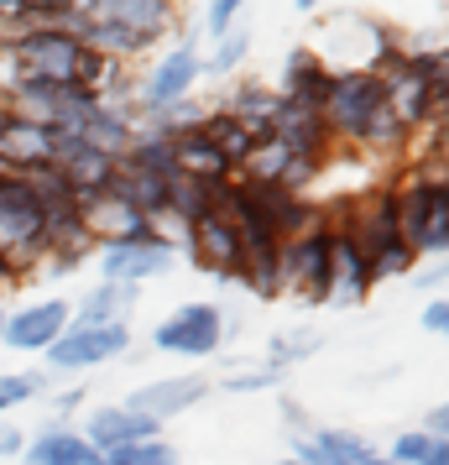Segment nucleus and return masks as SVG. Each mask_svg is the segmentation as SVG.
Returning a JSON list of instances; mask_svg holds the SVG:
<instances>
[{
	"mask_svg": "<svg viewBox=\"0 0 449 465\" xmlns=\"http://www.w3.org/2000/svg\"><path fill=\"white\" fill-rule=\"evenodd\" d=\"M376 74L386 89V110L403 121V131L424 136L444 126V47H392Z\"/></svg>",
	"mask_w": 449,
	"mask_h": 465,
	"instance_id": "f257e3e1",
	"label": "nucleus"
},
{
	"mask_svg": "<svg viewBox=\"0 0 449 465\" xmlns=\"http://www.w3.org/2000/svg\"><path fill=\"white\" fill-rule=\"evenodd\" d=\"M397 225H403L407 252L418 262H444L449 252V193H444V163H413L392 183Z\"/></svg>",
	"mask_w": 449,
	"mask_h": 465,
	"instance_id": "f03ea898",
	"label": "nucleus"
},
{
	"mask_svg": "<svg viewBox=\"0 0 449 465\" xmlns=\"http://www.w3.org/2000/svg\"><path fill=\"white\" fill-rule=\"evenodd\" d=\"M329 220H335V225H340V231L366 252V262H371L376 282H382V277H407L413 267H418V256L407 252V241H403V225H397L392 183H382V189H366V193H356V199H345V214H329Z\"/></svg>",
	"mask_w": 449,
	"mask_h": 465,
	"instance_id": "7ed1b4c3",
	"label": "nucleus"
},
{
	"mask_svg": "<svg viewBox=\"0 0 449 465\" xmlns=\"http://www.w3.org/2000/svg\"><path fill=\"white\" fill-rule=\"evenodd\" d=\"M382 110H386V89H382V74L376 68H335L329 74L319 115H324V126H329V136H335L340 152H361V142L371 136Z\"/></svg>",
	"mask_w": 449,
	"mask_h": 465,
	"instance_id": "20e7f679",
	"label": "nucleus"
},
{
	"mask_svg": "<svg viewBox=\"0 0 449 465\" xmlns=\"http://www.w3.org/2000/svg\"><path fill=\"white\" fill-rule=\"evenodd\" d=\"M0 252L22 267V277L47 256V204L32 189V178L0 173Z\"/></svg>",
	"mask_w": 449,
	"mask_h": 465,
	"instance_id": "39448f33",
	"label": "nucleus"
},
{
	"mask_svg": "<svg viewBox=\"0 0 449 465\" xmlns=\"http://www.w3.org/2000/svg\"><path fill=\"white\" fill-rule=\"evenodd\" d=\"M282 293L303 303H335V252H329V220L314 231L282 241Z\"/></svg>",
	"mask_w": 449,
	"mask_h": 465,
	"instance_id": "423d86ee",
	"label": "nucleus"
},
{
	"mask_svg": "<svg viewBox=\"0 0 449 465\" xmlns=\"http://www.w3.org/2000/svg\"><path fill=\"white\" fill-rule=\"evenodd\" d=\"M131 351V324H84L73 319L63 335L43 351L47 361V377H73V371H94V366H110Z\"/></svg>",
	"mask_w": 449,
	"mask_h": 465,
	"instance_id": "0eeeda50",
	"label": "nucleus"
},
{
	"mask_svg": "<svg viewBox=\"0 0 449 465\" xmlns=\"http://www.w3.org/2000/svg\"><path fill=\"white\" fill-rule=\"evenodd\" d=\"M199 79H204V53H199L193 37H178V43L142 74V84H136V115H157V110L193 100Z\"/></svg>",
	"mask_w": 449,
	"mask_h": 465,
	"instance_id": "6e6552de",
	"label": "nucleus"
},
{
	"mask_svg": "<svg viewBox=\"0 0 449 465\" xmlns=\"http://www.w3.org/2000/svg\"><path fill=\"white\" fill-rule=\"evenodd\" d=\"M225 330H230V319H225L220 303H183V309H172V314L151 330V345H157L162 356L204 361L225 345Z\"/></svg>",
	"mask_w": 449,
	"mask_h": 465,
	"instance_id": "1a4fd4ad",
	"label": "nucleus"
},
{
	"mask_svg": "<svg viewBox=\"0 0 449 465\" xmlns=\"http://www.w3.org/2000/svg\"><path fill=\"white\" fill-rule=\"evenodd\" d=\"M183 246H189L193 262H199L210 277H220V282H236V277H240L246 241H240V231L220 210L204 214V220H193L189 231H183Z\"/></svg>",
	"mask_w": 449,
	"mask_h": 465,
	"instance_id": "9d476101",
	"label": "nucleus"
},
{
	"mask_svg": "<svg viewBox=\"0 0 449 465\" xmlns=\"http://www.w3.org/2000/svg\"><path fill=\"white\" fill-rule=\"evenodd\" d=\"M178 267V241L172 235H157V241H136V246H105L100 252V282H126V288H142V282H157Z\"/></svg>",
	"mask_w": 449,
	"mask_h": 465,
	"instance_id": "9b49d317",
	"label": "nucleus"
},
{
	"mask_svg": "<svg viewBox=\"0 0 449 465\" xmlns=\"http://www.w3.org/2000/svg\"><path fill=\"white\" fill-rule=\"evenodd\" d=\"M68 324H73V303H68V298H32V303H22V309L5 314V351L43 356Z\"/></svg>",
	"mask_w": 449,
	"mask_h": 465,
	"instance_id": "f8f14e48",
	"label": "nucleus"
},
{
	"mask_svg": "<svg viewBox=\"0 0 449 465\" xmlns=\"http://www.w3.org/2000/svg\"><path fill=\"white\" fill-rule=\"evenodd\" d=\"M267 142L298 152V157H314V163H329V157L340 152L319 110H314V105H293V100H278L272 121H267Z\"/></svg>",
	"mask_w": 449,
	"mask_h": 465,
	"instance_id": "ddd939ff",
	"label": "nucleus"
},
{
	"mask_svg": "<svg viewBox=\"0 0 449 465\" xmlns=\"http://www.w3.org/2000/svg\"><path fill=\"white\" fill-rule=\"evenodd\" d=\"M58 136L63 131L11 115L5 121V136H0V173L5 178H37V173H47L53 168V152H58Z\"/></svg>",
	"mask_w": 449,
	"mask_h": 465,
	"instance_id": "4468645a",
	"label": "nucleus"
},
{
	"mask_svg": "<svg viewBox=\"0 0 449 465\" xmlns=\"http://www.w3.org/2000/svg\"><path fill=\"white\" fill-rule=\"evenodd\" d=\"M84 225H89L94 252H105V246H136V241H157V235H168L162 225H151L147 214H136L126 199H115V193L84 204Z\"/></svg>",
	"mask_w": 449,
	"mask_h": 465,
	"instance_id": "2eb2a0df",
	"label": "nucleus"
},
{
	"mask_svg": "<svg viewBox=\"0 0 449 465\" xmlns=\"http://www.w3.org/2000/svg\"><path fill=\"white\" fill-rule=\"evenodd\" d=\"M204 398H210V381L204 377H151V381H142V387H131L126 408L142 413V419H151V423H168V419H178V413L199 408Z\"/></svg>",
	"mask_w": 449,
	"mask_h": 465,
	"instance_id": "dca6fc26",
	"label": "nucleus"
},
{
	"mask_svg": "<svg viewBox=\"0 0 449 465\" xmlns=\"http://www.w3.org/2000/svg\"><path fill=\"white\" fill-rule=\"evenodd\" d=\"M84 5L100 22L126 26L136 37H147V43H162L172 32H183V11L172 0H84Z\"/></svg>",
	"mask_w": 449,
	"mask_h": 465,
	"instance_id": "f3484780",
	"label": "nucleus"
},
{
	"mask_svg": "<svg viewBox=\"0 0 449 465\" xmlns=\"http://www.w3.org/2000/svg\"><path fill=\"white\" fill-rule=\"evenodd\" d=\"M79 434H84L100 455L110 450H126V444H142V440H157L162 434V423L142 419V413H131L126 402H105V408H89L84 423H79Z\"/></svg>",
	"mask_w": 449,
	"mask_h": 465,
	"instance_id": "a211bd4d",
	"label": "nucleus"
},
{
	"mask_svg": "<svg viewBox=\"0 0 449 465\" xmlns=\"http://www.w3.org/2000/svg\"><path fill=\"white\" fill-rule=\"evenodd\" d=\"M376 450L361 429H340V423H324V429H308L293 440V460L298 465H361L371 460Z\"/></svg>",
	"mask_w": 449,
	"mask_h": 465,
	"instance_id": "6ab92c4d",
	"label": "nucleus"
},
{
	"mask_svg": "<svg viewBox=\"0 0 449 465\" xmlns=\"http://www.w3.org/2000/svg\"><path fill=\"white\" fill-rule=\"evenodd\" d=\"M22 465H105V455L79 434V423L53 419L47 429H37L22 450Z\"/></svg>",
	"mask_w": 449,
	"mask_h": 465,
	"instance_id": "aec40b11",
	"label": "nucleus"
},
{
	"mask_svg": "<svg viewBox=\"0 0 449 465\" xmlns=\"http://www.w3.org/2000/svg\"><path fill=\"white\" fill-rule=\"evenodd\" d=\"M329 74H335V64L324 58L319 47H293V53L282 58V74H278V84H272V94H278V100H293V105L319 110L324 89H329Z\"/></svg>",
	"mask_w": 449,
	"mask_h": 465,
	"instance_id": "412c9836",
	"label": "nucleus"
},
{
	"mask_svg": "<svg viewBox=\"0 0 449 465\" xmlns=\"http://www.w3.org/2000/svg\"><path fill=\"white\" fill-rule=\"evenodd\" d=\"M329 252H335V303H361V298L376 288V272H371L366 252L335 225V220H329Z\"/></svg>",
	"mask_w": 449,
	"mask_h": 465,
	"instance_id": "4be33fe9",
	"label": "nucleus"
},
{
	"mask_svg": "<svg viewBox=\"0 0 449 465\" xmlns=\"http://www.w3.org/2000/svg\"><path fill=\"white\" fill-rule=\"evenodd\" d=\"M84 147H94V152H105V157H126L131 152V142H136V110H115V105H94L84 115V126L73 131Z\"/></svg>",
	"mask_w": 449,
	"mask_h": 465,
	"instance_id": "5701e85b",
	"label": "nucleus"
},
{
	"mask_svg": "<svg viewBox=\"0 0 449 465\" xmlns=\"http://www.w3.org/2000/svg\"><path fill=\"white\" fill-rule=\"evenodd\" d=\"M172 163H178V178H199V183H230V178H236V168H230L225 152L204 136V126L172 142Z\"/></svg>",
	"mask_w": 449,
	"mask_h": 465,
	"instance_id": "b1692460",
	"label": "nucleus"
},
{
	"mask_svg": "<svg viewBox=\"0 0 449 465\" xmlns=\"http://www.w3.org/2000/svg\"><path fill=\"white\" fill-rule=\"evenodd\" d=\"M136 298H142V288H126V282H100V288L79 293L73 319H84V324H131Z\"/></svg>",
	"mask_w": 449,
	"mask_h": 465,
	"instance_id": "393cba45",
	"label": "nucleus"
},
{
	"mask_svg": "<svg viewBox=\"0 0 449 465\" xmlns=\"http://www.w3.org/2000/svg\"><path fill=\"white\" fill-rule=\"evenodd\" d=\"M204 136H210L220 152H225V163H230L236 173H240V163H246V157L261 147V142H267L257 126H246V121H236V115H225L220 105H210V115H204Z\"/></svg>",
	"mask_w": 449,
	"mask_h": 465,
	"instance_id": "a878e982",
	"label": "nucleus"
},
{
	"mask_svg": "<svg viewBox=\"0 0 449 465\" xmlns=\"http://www.w3.org/2000/svg\"><path fill=\"white\" fill-rule=\"evenodd\" d=\"M220 110L236 115V121H246V126H257L261 136H267V121H272V110H278V94H272V84H261V79H240V84H230V94L220 100Z\"/></svg>",
	"mask_w": 449,
	"mask_h": 465,
	"instance_id": "bb28decb",
	"label": "nucleus"
},
{
	"mask_svg": "<svg viewBox=\"0 0 449 465\" xmlns=\"http://www.w3.org/2000/svg\"><path fill=\"white\" fill-rule=\"evenodd\" d=\"M246 293L257 298H282V246H261V252H246L236 277Z\"/></svg>",
	"mask_w": 449,
	"mask_h": 465,
	"instance_id": "cd10ccee",
	"label": "nucleus"
},
{
	"mask_svg": "<svg viewBox=\"0 0 449 465\" xmlns=\"http://www.w3.org/2000/svg\"><path fill=\"white\" fill-rule=\"evenodd\" d=\"M386 460H397V465H449V440H428L424 429H407V434L392 440Z\"/></svg>",
	"mask_w": 449,
	"mask_h": 465,
	"instance_id": "c85d7f7f",
	"label": "nucleus"
},
{
	"mask_svg": "<svg viewBox=\"0 0 449 465\" xmlns=\"http://www.w3.org/2000/svg\"><path fill=\"white\" fill-rule=\"evenodd\" d=\"M319 345H324L319 330H282V335H272V345H267V366L288 371V366H298L303 356H314Z\"/></svg>",
	"mask_w": 449,
	"mask_h": 465,
	"instance_id": "c756f323",
	"label": "nucleus"
},
{
	"mask_svg": "<svg viewBox=\"0 0 449 465\" xmlns=\"http://www.w3.org/2000/svg\"><path fill=\"white\" fill-rule=\"evenodd\" d=\"M246 58H251V32H246V26H236V32H225V37L210 47V58H204V74L225 79V74H236Z\"/></svg>",
	"mask_w": 449,
	"mask_h": 465,
	"instance_id": "7c9ffc66",
	"label": "nucleus"
},
{
	"mask_svg": "<svg viewBox=\"0 0 449 465\" xmlns=\"http://www.w3.org/2000/svg\"><path fill=\"white\" fill-rule=\"evenodd\" d=\"M47 371H0V419L11 413V408H22V402L43 398L47 392Z\"/></svg>",
	"mask_w": 449,
	"mask_h": 465,
	"instance_id": "2f4dec72",
	"label": "nucleus"
},
{
	"mask_svg": "<svg viewBox=\"0 0 449 465\" xmlns=\"http://www.w3.org/2000/svg\"><path fill=\"white\" fill-rule=\"evenodd\" d=\"M105 465H178V450H172L162 434L157 440H142V444H126V450H110Z\"/></svg>",
	"mask_w": 449,
	"mask_h": 465,
	"instance_id": "473e14b6",
	"label": "nucleus"
},
{
	"mask_svg": "<svg viewBox=\"0 0 449 465\" xmlns=\"http://www.w3.org/2000/svg\"><path fill=\"white\" fill-rule=\"evenodd\" d=\"M282 377H288V371H278V366H251V371H236V377H225L220 387H225V392H278Z\"/></svg>",
	"mask_w": 449,
	"mask_h": 465,
	"instance_id": "72a5a7b5",
	"label": "nucleus"
},
{
	"mask_svg": "<svg viewBox=\"0 0 449 465\" xmlns=\"http://www.w3.org/2000/svg\"><path fill=\"white\" fill-rule=\"evenodd\" d=\"M240 22V0H210V11H204V32H210V43H220L225 32H236Z\"/></svg>",
	"mask_w": 449,
	"mask_h": 465,
	"instance_id": "f704fd0d",
	"label": "nucleus"
},
{
	"mask_svg": "<svg viewBox=\"0 0 449 465\" xmlns=\"http://www.w3.org/2000/svg\"><path fill=\"white\" fill-rule=\"evenodd\" d=\"M424 330H428V335H444V330H449V303H444V293L424 303Z\"/></svg>",
	"mask_w": 449,
	"mask_h": 465,
	"instance_id": "c9c22d12",
	"label": "nucleus"
},
{
	"mask_svg": "<svg viewBox=\"0 0 449 465\" xmlns=\"http://www.w3.org/2000/svg\"><path fill=\"white\" fill-rule=\"evenodd\" d=\"M22 450H26V434L16 423H0V460H22Z\"/></svg>",
	"mask_w": 449,
	"mask_h": 465,
	"instance_id": "e433bc0d",
	"label": "nucleus"
},
{
	"mask_svg": "<svg viewBox=\"0 0 449 465\" xmlns=\"http://www.w3.org/2000/svg\"><path fill=\"white\" fill-rule=\"evenodd\" d=\"M282 423H288V434H293V440H298V434H308V429H314V423H308V413H303L298 402L293 398H282Z\"/></svg>",
	"mask_w": 449,
	"mask_h": 465,
	"instance_id": "4c0bfd02",
	"label": "nucleus"
},
{
	"mask_svg": "<svg viewBox=\"0 0 449 465\" xmlns=\"http://www.w3.org/2000/svg\"><path fill=\"white\" fill-rule=\"evenodd\" d=\"M424 434H428V440H444V434H449V408H444V402H439V408H428Z\"/></svg>",
	"mask_w": 449,
	"mask_h": 465,
	"instance_id": "58836bf2",
	"label": "nucleus"
},
{
	"mask_svg": "<svg viewBox=\"0 0 449 465\" xmlns=\"http://www.w3.org/2000/svg\"><path fill=\"white\" fill-rule=\"evenodd\" d=\"M79 408H84V387H68V392H58V419L79 413Z\"/></svg>",
	"mask_w": 449,
	"mask_h": 465,
	"instance_id": "ea45409f",
	"label": "nucleus"
},
{
	"mask_svg": "<svg viewBox=\"0 0 449 465\" xmlns=\"http://www.w3.org/2000/svg\"><path fill=\"white\" fill-rule=\"evenodd\" d=\"M361 465H397V460H386V455H371V460H361Z\"/></svg>",
	"mask_w": 449,
	"mask_h": 465,
	"instance_id": "a19ab883",
	"label": "nucleus"
},
{
	"mask_svg": "<svg viewBox=\"0 0 449 465\" xmlns=\"http://www.w3.org/2000/svg\"><path fill=\"white\" fill-rule=\"evenodd\" d=\"M0 351H5V309H0Z\"/></svg>",
	"mask_w": 449,
	"mask_h": 465,
	"instance_id": "79ce46f5",
	"label": "nucleus"
},
{
	"mask_svg": "<svg viewBox=\"0 0 449 465\" xmlns=\"http://www.w3.org/2000/svg\"><path fill=\"white\" fill-rule=\"evenodd\" d=\"M5 121H11V115H5V105H0V136H5Z\"/></svg>",
	"mask_w": 449,
	"mask_h": 465,
	"instance_id": "37998d69",
	"label": "nucleus"
},
{
	"mask_svg": "<svg viewBox=\"0 0 449 465\" xmlns=\"http://www.w3.org/2000/svg\"><path fill=\"white\" fill-rule=\"evenodd\" d=\"M272 465H298V460H293V455H288V460H272Z\"/></svg>",
	"mask_w": 449,
	"mask_h": 465,
	"instance_id": "c03bdc74",
	"label": "nucleus"
}]
</instances>
